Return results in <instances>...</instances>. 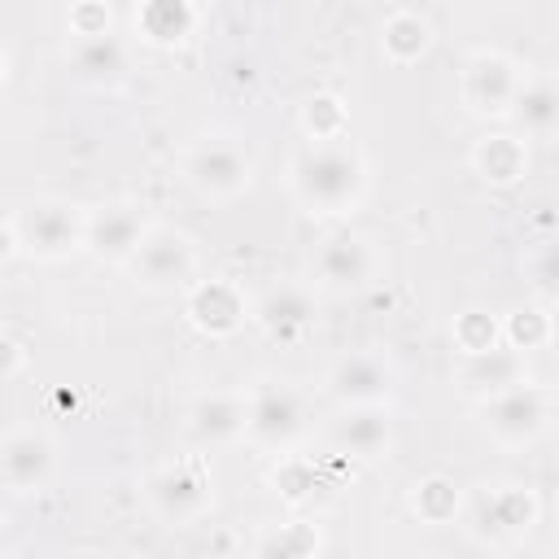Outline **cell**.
Segmentation results:
<instances>
[{"label":"cell","instance_id":"cell-1","mask_svg":"<svg viewBox=\"0 0 559 559\" xmlns=\"http://www.w3.org/2000/svg\"><path fill=\"white\" fill-rule=\"evenodd\" d=\"M371 188L362 148L345 135L332 144H301L288 157V192L314 218H349Z\"/></svg>","mask_w":559,"mask_h":559},{"label":"cell","instance_id":"cell-2","mask_svg":"<svg viewBox=\"0 0 559 559\" xmlns=\"http://www.w3.org/2000/svg\"><path fill=\"white\" fill-rule=\"evenodd\" d=\"M314 428L310 393L293 380H253L245 384V445L266 454H293Z\"/></svg>","mask_w":559,"mask_h":559},{"label":"cell","instance_id":"cell-3","mask_svg":"<svg viewBox=\"0 0 559 559\" xmlns=\"http://www.w3.org/2000/svg\"><path fill=\"white\" fill-rule=\"evenodd\" d=\"M253 153L231 131H201L179 153V179L210 205L240 201L253 188Z\"/></svg>","mask_w":559,"mask_h":559},{"label":"cell","instance_id":"cell-4","mask_svg":"<svg viewBox=\"0 0 559 559\" xmlns=\"http://www.w3.org/2000/svg\"><path fill=\"white\" fill-rule=\"evenodd\" d=\"M463 520L472 542L489 550H507L533 537V528L542 524V493L528 480H493L480 485L472 498H463Z\"/></svg>","mask_w":559,"mask_h":559},{"label":"cell","instance_id":"cell-5","mask_svg":"<svg viewBox=\"0 0 559 559\" xmlns=\"http://www.w3.org/2000/svg\"><path fill=\"white\" fill-rule=\"evenodd\" d=\"M9 227L17 236V253L31 262H70L83 253L87 240V205L66 201V197H35L22 201L9 214Z\"/></svg>","mask_w":559,"mask_h":559},{"label":"cell","instance_id":"cell-6","mask_svg":"<svg viewBox=\"0 0 559 559\" xmlns=\"http://www.w3.org/2000/svg\"><path fill=\"white\" fill-rule=\"evenodd\" d=\"M122 275L153 297H183L197 280H201V245L192 231L175 227V223H157L144 231L140 249L131 253V262L122 266Z\"/></svg>","mask_w":559,"mask_h":559},{"label":"cell","instance_id":"cell-7","mask_svg":"<svg viewBox=\"0 0 559 559\" xmlns=\"http://www.w3.org/2000/svg\"><path fill=\"white\" fill-rule=\"evenodd\" d=\"M140 489H144V507L170 528L197 524L214 511V476L205 454H175L157 463Z\"/></svg>","mask_w":559,"mask_h":559},{"label":"cell","instance_id":"cell-8","mask_svg":"<svg viewBox=\"0 0 559 559\" xmlns=\"http://www.w3.org/2000/svg\"><path fill=\"white\" fill-rule=\"evenodd\" d=\"M524 87V61L507 48H472L459 66V105L467 118L480 122H507L515 109V96Z\"/></svg>","mask_w":559,"mask_h":559},{"label":"cell","instance_id":"cell-9","mask_svg":"<svg viewBox=\"0 0 559 559\" xmlns=\"http://www.w3.org/2000/svg\"><path fill=\"white\" fill-rule=\"evenodd\" d=\"M384 271H389L384 245L367 231H354V227L328 231L310 258V275L328 293H367L384 280Z\"/></svg>","mask_w":559,"mask_h":559},{"label":"cell","instance_id":"cell-10","mask_svg":"<svg viewBox=\"0 0 559 559\" xmlns=\"http://www.w3.org/2000/svg\"><path fill=\"white\" fill-rule=\"evenodd\" d=\"M480 415V432L502 445V450H528L537 445L546 432H550V419H555V393L537 380L520 384V389H507L489 402L476 406Z\"/></svg>","mask_w":559,"mask_h":559},{"label":"cell","instance_id":"cell-11","mask_svg":"<svg viewBox=\"0 0 559 559\" xmlns=\"http://www.w3.org/2000/svg\"><path fill=\"white\" fill-rule=\"evenodd\" d=\"M249 323L271 345H306L319 332V293L301 280H275L249 297Z\"/></svg>","mask_w":559,"mask_h":559},{"label":"cell","instance_id":"cell-12","mask_svg":"<svg viewBox=\"0 0 559 559\" xmlns=\"http://www.w3.org/2000/svg\"><path fill=\"white\" fill-rule=\"evenodd\" d=\"M323 393L336 406H393L397 362L384 349H349L328 362Z\"/></svg>","mask_w":559,"mask_h":559},{"label":"cell","instance_id":"cell-13","mask_svg":"<svg viewBox=\"0 0 559 559\" xmlns=\"http://www.w3.org/2000/svg\"><path fill=\"white\" fill-rule=\"evenodd\" d=\"M61 467V445L52 432L35 424H17L0 432V485L9 493H39L52 485Z\"/></svg>","mask_w":559,"mask_h":559},{"label":"cell","instance_id":"cell-14","mask_svg":"<svg viewBox=\"0 0 559 559\" xmlns=\"http://www.w3.org/2000/svg\"><path fill=\"white\" fill-rule=\"evenodd\" d=\"M153 227V214L140 201H109V205H87V240L83 253L96 258L100 266H127L131 253L140 249L144 231Z\"/></svg>","mask_w":559,"mask_h":559},{"label":"cell","instance_id":"cell-15","mask_svg":"<svg viewBox=\"0 0 559 559\" xmlns=\"http://www.w3.org/2000/svg\"><path fill=\"white\" fill-rule=\"evenodd\" d=\"M183 323L205 341H227L249 323V293L231 275H201L183 293Z\"/></svg>","mask_w":559,"mask_h":559},{"label":"cell","instance_id":"cell-16","mask_svg":"<svg viewBox=\"0 0 559 559\" xmlns=\"http://www.w3.org/2000/svg\"><path fill=\"white\" fill-rule=\"evenodd\" d=\"M328 441L336 454L358 463H380L393 450V406H341L328 419Z\"/></svg>","mask_w":559,"mask_h":559},{"label":"cell","instance_id":"cell-17","mask_svg":"<svg viewBox=\"0 0 559 559\" xmlns=\"http://www.w3.org/2000/svg\"><path fill=\"white\" fill-rule=\"evenodd\" d=\"M533 380V371H528V358L524 354H515V349H507V345H498V349H489V354H472V358H454V367H450V384L467 397V402H489V397H498V393H507V389H520V384H528Z\"/></svg>","mask_w":559,"mask_h":559},{"label":"cell","instance_id":"cell-18","mask_svg":"<svg viewBox=\"0 0 559 559\" xmlns=\"http://www.w3.org/2000/svg\"><path fill=\"white\" fill-rule=\"evenodd\" d=\"M188 437L201 450H227L245 441V389H205L188 402Z\"/></svg>","mask_w":559,"mask_h":559},{"label":"cell","instance_id":"cell-19","mask_svg":"<svg viewBox=\"0 0 559 559\" xmlns=\"http://www.w3.org/2000/svg\"><path fill=\"white\" fill-rule=\"evenodd\" d=\"M467 166L489 188H515V183H524V175L533 166V148L515 131H485L467 148Z\"/></svg>","mask_w":559,"mask_h":559},{"label":"cell","instance_id":"cell-20","mask_svg":"<svg viewBox=\"0 0 559 559\" xmlns=\"http://www.w3.org/2000/svg\"><path fill=\"white\" fill-rule=\"evenodd\" d=\"M201 26V9L192 0H140L131 9V31L148 48H183Z\"/></svg>","mask_w":559,"mask_h":559},{"label":"cell","instance_id":"cell-21","mask_svg":"<svg viewBox=\"0 0 559 559\" xmlns=\"http://www.w3.org/2000/svg\"><path fill=\"white\" fill-rule=\"evenodd\" d=\"M323 550H328L323 524H314L306 515H288V520H271L253 533L249 559H323Z\"/></svg>","mask_w":559,"mask_h":559},{"label":"cell","instance_id":"cell-22","mask_svg":"<svg viewBox=\"0 0 559 559\" xmlns=\"http://www.w3.org/2000/svg\"><path fill=\"white\" fill-rule=\"evenodd\" d=\"M66 66L87 87H114L127 79L131 57L118 35H96V39H66Z\"/></svg>","mask_w":559,"mask_h":559},{"label":"cell","instance_id":"cell-23","mask_svg":"<svg viewBox=\"0 0 559 559\" xmlns=\"http://www.w3.org/2000/svg\"><path fill=\"white\" fill-rule=\"evenodd\" d=\"M432 44H437V26H432L428 13H419V9L397 4V9H389V13L380 17V52H384L393 66H415V61H424V57L432 52Z\"/></svg>","mask_w":559,"mask_h":559},{"label":"cell","instance_id":"cell-24","mask_svg":"<svg viewBox=\"0 0 559 559\" xmlns=\"http://www.w3.org/2000/svg\"><path fill=\"white\" fill-rule=\"evenodd\" d=\"M511 122L520 127L515 135L537 140V144H555V135H559V87H555L550 74H524Z\"/></svg>","mask_w":559,"mask_h":559},{"label":"cell","instance_id":"cell-25","mask_svg":"<svg viewBox=\"0 0 559 559\" xmlns=\"http://www.w3.org/2000/svg\"><path fill=\"white\" fill-rule=\"evenodd\" d=\"M406 507L419 524H454L463 515V485L445 472H428L406 489Z\"/></svg>","mask_w":559,"mask_h":559},{"label":"cell","instance_id":"cell-26","mask_svg":"<svg viewBox=\"0 0 559 559\" xmlns=\"http://www.w3.org/2000/svg\"><path fill=\"white\" fill-rule=\"evenodd\" d=\"M502 345L507 349H515V354H533V349H546L550 341H555V314H550V306H542V301H524V306H511L502 319Z\"/></svg>","mask_w":559,"mask_h":559},{"label":"cell","instance_id":"cell-27","mask_svg":"<svg viewBox=\"0 0 559 559\" xmlns=\"http://www.w3.org/2000/svg\"><path fill=\"white\" fill-rule=\"evenodd\" d=\"M297 127H301L306 144H332V140H345V135H349V105H345L336 92H314V96L301 100Z\"/></svg>","mask_w":559,"mask_h":559},{"label":"cell","instance_id":"cell-28","mask_svg":"<svg viewBox=\"0 0 559 559\" xmlns=\"http://www.w3.org/2000/svg\"><path fill=\"white\" fill-rule=\"evenodd\" d=\"M450 345H454V358H472V354H489L502 345V323L493 310H480V306H467L450 319Z\"/></svg>","mask_w":559,"mask_h":559},{"label":"cell","instance_id":"cell-29","mask_svg":"<svg viewBox=\"0 0 559 559\" xmlns=\"http://www.w3.org/2000/svg\"><path fill=\"white\" fill-rule=\"evenodd\" d=\"M266 480H271V489H275L288 507H301V502L310 498V489L319 485V472L293 450V454H280V459H275V467H271Z\"/></svg>","mask_w":559,"mask_h":559},{"label":"cell","instance_id":"cell-30","mask_svg":"<svg viewBox=\"0 0 559 559\" xmlns=\"http://www.w3.org/2000/svg\"><path fill=\"white\" fill-rule=\"evenodd\" d=\"M66 35L70 39H96L114 35V9L105 0H79L66 9Z\"/></svg>","mask_w":559,"mask_h":559},{"label":"cell","instance_id":"cell-31","mask_svg":"<svg viewBox=\"0 0 559 559\" xmlns=\"http://www.w3.org/2000/svg\"><path fill=\"white\" fill-rule=\"evenodd\" d=\"M26 362H31L26 341H17L13 332H0V384L4 380H17L26 371Z\"/></svg>","mask_w":559,"mask_h":559},{"label":"cell","instance_id":"cell-32","mask_svg":"<svg viewBox=\"0 0 559 559\" xmlns=\"http://www.w3.org/2000/svg\"><path fill=\"white\" fill-rule=\"evenodd\" d=\"M533 284H537V293H542V306H550V297H555V245H550V240L537 245V258H533Z\"/></svg>","mask_w":559,"mask_h":559},{"label":"cell","instance_id":"cell-33","mask_svg":"<svg viewBox=\"0 0 559 559\" xmlns=\"http://www.w3.org/2000/svg\"><path fill=\"white\" fill-rule=\"evenodd\" d=\"M17 258V236H13V227H9V218L0 223V262H13Z\"/></svg>","mask_w":559,"mask_h":559},{"label":"cell","instance_id":"cell-34","mask_svg":"<svg viewBox=\"0 0 559 559\" xmlns=\"http://www.w3.org/2000/svg\"><path fill=\"white\" fill-rule=\"evenodd\" d=\"M4 79H9V57H4V48H0V87H4Z\"/></svg>","mask_w":559,"mask_h":559},{"label":"cell","instance_id":"cell-35","mask_svg":"<svg viewBox=\"0 0 559 559\" xmlns=\"http://www.w3.org/2000/svg\"><path fill=\"white\" fill-rule=\"evenodd\" d=\"M4 533H9V520H4V511H0V546H4Z\"/></svg>","mask_w":559,"mask_h":559},{"label":"cell","instance_id":"cell-36","mask_svg":"<svg viewBox=\"0 0 559 559\" xmlns=\"http://www.w3.org/2000/svg\"><path fill=\"white\" fill-rule=\"evenodd\" d=\"M74 559H105V555H74Z\"/></svg>","mask_w":559,"mask_h":559}]
</instances>
